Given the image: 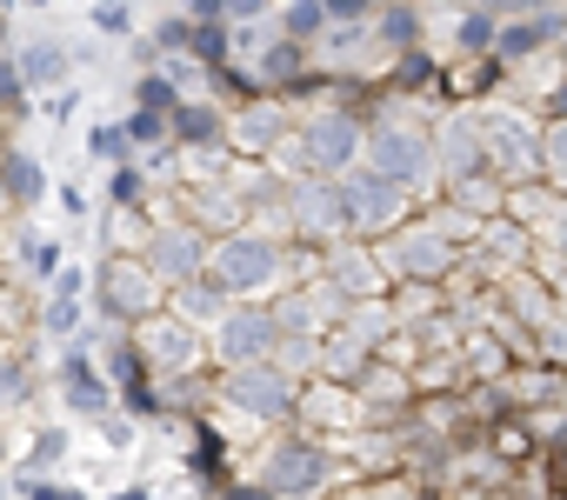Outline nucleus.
I'll return each mask as SVG.
<instances>
[{"mask_svg":"<svg viewBox=\"0 0 567 500\" xmlns=\"http://www.w3.org/2000/svg\"><path fill=\"white\" fill-rule=\"evenodd\" d=\"M227 394H234L240 407H254V414H288V407H295V387L280 381V374H267V367H240V374L227 381Z\"/></svg>","mask_w":567,"mask_h":500,"instance_id":"nucleus-1","label":"nucleus"},{"mask_svg":"<svg viewBox=\"0 0 567 500\" xmlns=\"http://www.w3.org/2000/svg\"><path fill=\"white\" fill-rule=\"evenodd\" d=\"M214 268H220V281H227V288H254V281H267V274H274V247L240 233V240H227V247H220V261H214Z\"/></svg>","mask_w":567,"mask_h":500,"instance_id":"nucleus-2","label":"nucleus"},{"mask_svg":"<svg viewBox=\"0 0 567 500\" xmlns=\"http://www.w3.org/2000/svg\"><path fill=\"white\" fill-rule=\"evenodd\" d=\"M220 347H227L240 367H254V354L274 347V314H260V308H254V314H247V308L227 314V321H220Z\"/></svg>","mask_w":567,"mask_h":500,"instance_id":"nucleus-3","label":"nucleus"},{"mask_svg":"<svg viewBox=\"0 0 567 500\" xmlns=\"http://www.w3.org/2000/svg\"><path fill=\"white\" fill-rule=\"evenodd\" d=\"M315 480H321V454L308 440H288L274 454V467H267V487H280V493H308Z\"/></svg>","mask_w":567,"mask_h":500,"instance_id":"nucleus-4","label":"nucleus"},{"mask_svg":"<svg viewBox=\"0 0 567 500\" xmlns=\"http://www.w3.org/2000/svg\"><path fill=\"white\" fill-rule=\"evenodd\" d=\"M374 160L388 167V180H394V187L427 174V147H421V140H408V134H381V140H374Z\"/></svg>","mask_w":567,"mask_h":500,"instance_id":"nucleus-5","label":"nucleus"},{"mask_svg":"<svg viewBox=\"0 0 567 500\" xmlns=\"http://www.w3.org/2000/svg\"><path fill=\"white\" fill-rule=\"evenodd\" d=\"M308 147H315L321 160H348V147H354V114H315V121H308Z\"/></svg>","mask_w":567,"mask_h":500,"instance_id":"nucleus-6","label":"nucleus"},{"mask_svg":"<svg viewBox=\"0 0 567 500\" xmlns=\"http://www.w3.org/2000/svg\"><path fill=\"white\" fill-rule=\"evenodd\" d=\"M348 207H354V213H374V227H388V213L401 207V187H381L374 174H361V180L348 187Z\"/></svg>","mask_w":567,"mask_h":500,"instance_id":"nucleus-7","label":"nucleus"},{"mask_svg":"<svg viewBox=\"0 0 567 500\" xmlns=\"http://www.w3.org/2000/svg\"><path fill=\"white\" fill-rule=\"evenodd\" d=\"M68 394H74V400H81V407H101V400H107V387H101V381H94V367H87V361H81V354H74V361H68Z\"/></svg>","mask_w":567,"mask_h":500,"instance_id":"nucleus-8","label":"nucleus"},{"mask_svg":"<svg viewBox=\"0 0 567 500\" xmlns=\"http://www.w3.org/2000/svg\"><path fill=\"white\" fill-rule=\"evenodd\" d=\"M21 74H28V81H61V48H54V41H48V48H28V54H21Z\"/></svg>","mask_w":567,"mask_h":500,"instance_id":"nucleus-9","label":"nucleus"},{"mask_svg":"<svg viewBox=\"0 0 567 500\" xmlns=\"http://www.w3.org/2000/svg\"><path fill=\"white\" fill-rule=\"evenodd\" d=\"M154 261H161V268L174 274V268L187 261V233H167V240H154ZM174 281H181V274H174Z\"/></svg>","mask_w":567,"mask_h":500,"instance_id":"nucleus-10","label":"nucleus"},{"mask_svg":"<svg viewBox=\"0 0 567 500\" xmlns=\"http://www.w3.org/2000/svg\"><path fill=\"white\" fill-rule=\"evenodd\" d=\"M321 21H328L321 8H295V14H288V28H295V34H321Z\"/></svg>","mask_w":567,"mask_h":500,"instance_id":"nucleus-11","label":"nucleus"},{"mask_svg":"<svg viewBox=\"0 0 567 500\" xmlns=\"http://www.w3.org/2000/svg\"><path fill=\"white\" fill-rule=\"evenodd\" d=\"M461 41H467V48H481V41H494V21H487V14H474V21H461Z\"/></svg>","mask_w":567,"mask_h":500,"instance_id":"nucleus-12","label":"nucleus"},{"mask_svg":"<svg viewBox=\"0 0 567 500\" xmlns=\"http://www.w3.org/2000/svg\"><path fill=\"white\" fill-rule=\"evenodd\" d=\"M388 34H394V41H408V34H421V21H408V14H388Z\"/></svg>","mask_w":567,"mask_h":500,"instance_id":"nucleus-13","label":"nucleus"},{"mask_svg":"<svg viewBox=\"0 0 567 500\" xmlns=\"http://www.w3.org/2000/svg\"><path fill=\"white\" fill-rule=\"evenodd\" d=\"M28 500H81V493H68V487H48V480H41V487H28Z\"/></svg>","mask_w":567,"mask_h":500,"instance_id":"nucleus-14","label":"nucleus"},{"mask_svg":"<svg viewBox=\"0 0 567 500\" xmlns=\"http://www.w3.org/2000/svg\"><path fill=\"white\" fill-rule=\"evenodd\" d=\"M227 500H267V493H227Z\"/></svg>","mask_w":567,"mask_h":500,"instance_id":"nucleus-15","label":"nucleus"}]
</instances>
